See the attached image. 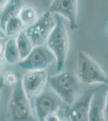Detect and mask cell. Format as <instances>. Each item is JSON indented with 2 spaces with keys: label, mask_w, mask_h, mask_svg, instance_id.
<instances>
[{
  "label": "cell",
  "mask_w": 108,
  "mask_h": 121,
  "mask_svg": "<svg viewBox=\"0 0 108 121\" xmlns=\"http://www.w3.org/2000/svg\"><path fill=\"white\" fill-rule=\"evenodd\" d=\"M8 121H38L30 99L23 91L21 78L12 86L7 104Z\"/></svg>",
  "instance_id": "1"
},
{
  "label": "cell",
  "mask_w": 108,
  "mask_h": 121,
  "mask_svg": "<svg viewBox=\"0 0 108 121\" xmlns=\"http://www.w3.org/2000/svg\"><path fill=\"white\" fill-rule=\"evenodd\" d=\"M56 24L46 41V46L53 54L57 72L62 71L69 50V34L64 19L55 14Z\"/></svg>",
  "instance_id": "2"
},
{
  "label": "cell",
  "mask_w": 108,
  "mask_h": 121,
  "mask_svg": "<svg viewBox=\"0 0 108 121\" xmlns=\"http://www.w3.org/2000/svg\"><path fill=\"white\" fill-rule=\"evenodd\" d=\"M48 83L58 98L64 103L72 105L78 98L79 83L78 78L68 71L57 72L56 74L48 76Z\"/></svg>",
  "instance_id": "3"
},
{
  "label": "cell",
  "mask_w": 108,
  "mask_h": 121,
  "mask_svg": "<svg viewBox=\"0 0 108 121\" xmlns=\"http://www.w3.org/2000/svg\"><path fill=\"white\" fill-rule=\"evenodd\" d=\"M77 78L86 85H107L108 76L97 62L88 54L79 52L77 65Z\"/></svg>",
  "instance_id": "4"
},
{
  "label": "cell",
  "mask_w": 108,
  "mask_h": 121,
  "mask_svg": "<svg viewBox=\"0 0 108 121\" xmlns=\"http://www.w3.org/2000/svg\"><path fill=\"white\" fill-rule=\"evenodd\" d=\"M56 19L49 11L44 13L33 24L25 28V32L34 46L44 45L53 30Z\"/></svg>",
  "instance_id": "5"
},
{
  "label": "cell",
  "mask_w": 108,
  "mask_h": 121,
  "mask_svg": "<svg viewBox=\"0 0 108 121\" xmlns=\"http://www.w3.org/2000/svg\"><path fill=\"white\" fill-rule=\"evenodd\" d=\"M55 60L52 52L45 44L34 46L27 57L19 60V66L27 71L45 70Z\"/></svg>",
  "instance_id": "6"
},
{
  "label": "cell",
  "mask_w": 108,
  "mask_h": 121,
  "mask_svg": "<svg viewBox=\"0 0 108 121\" xmlns=\"http://www.w3.org/2000/svg\"><path fill=\"white\" fill-rule=\"evenodd\" d=\"M34 99L36 116L38 121H44L48 115L60 112L62 108L61 103L63 102L54 92L43 91Z\"/></svg>",
  "instance_id": "7"
},
{
  "label": "cell",
  "mask_w": 108,
  "mask_h": 121,
  "mask_svg": "<svg viewBox=\"0 0 108 121\" xmlns=\"http://www.w3.org/2000/svg\"><path fill=\"white\" fill-rule=\"evenodd\" d=\"M48 75L46 70L27 71L21 78V84L23 91L28 99H34L44 91L48 83Z\"/></svg>",
  "instance_id": "8"
},
{
  "label": "cell",
  "mask_w": 108,
  "mask_h": 121,
  "mask_svg": "<svg viewBox=\"0 0 108 121\" xmlns=\"http://www.w3.org/2000/svg\"><path fill=\"white\" fill-rule=\"evenodd\" d=\"M78 0H52L49 11L66 19L70 29L76 30L78 28Z\"/></svg>",
  "instance_id": "9"
},
{
  "label": "cell",
  "mask_w": 108,
  "mask_h": 121,
  "mask_svg": "<svg viewBox=\"0 0 108 121\" xmlns=\"http://www.w3.org/2000/svg\"><path fill=\"white\" fill-rule=\"evenodd\" d=\"M95 93L86 92L70 105L69 118L70 121H89V110Z\"/></svg>",
  "instance_id": "10"
},
{
  "label": "cell",
  "mask_w": 108,
  "mask_h": 121,
  "mask_svg": "<svg viewBox=\"0 0 108 121\" xmlns=\"http://www.w3.org/2000/svg\"><path fill=\"white\" fill-rule=\"evenodd\" d=\"M23 6L24 3L23 0H8L0 13V27L2 30L9 19L19 16Z\"/></svg>",
  "instance_id": "11"
},
{
  "label": "cell",
  "mask_w": 108,
  "mask_h": 121,
  "mask_svg": "<svg viewBox=\"0 0 108 121\" xmlns=\"http://www.w3.org/2000/svg\"><path fill=\"white\" fill-rule=\"evenodd\" d=\"M3 55L9 65H15L19 63L20 60V56L15 38H10L6 40Z\"/></svg>",
  "instance_id": "12"
},
{
  "label": "cell",
  "mask_w": 108,
  "mask_h": 121,
  "mask_svg": "<svg viewBox=\"0 0 108 121\" xmlns=\"http://www.w3.org/2000/svg\"><path fill=\"white\" fill-rule=\"evenodd\" d=\"M16 40L17 47L19 52V56H20V60L24 59L28 56L32 48H34L32 40L27 36V35L25 32V30L22 31L15 38Z\"/></svg>",
  "instance_id": "13"
},
{
  "label": "cell",
  "mask_w": 108,
  "mask_h": 121,
  "mask_svg": "<svg viewBox=\"0 0 108 121\" xmlns=\"http://www.w3.org/2000/svg\"><path fill=\"white\" fill-rule=\"evenodd\" d=\"M25 28L26 27L22 23L19 16H17L9 19L5 24L3 31L4 32L7 37H14V36L16 37L22 31L25 30Z\"/></svg>",
  "instance_id": "14"
},
{
  "label": "cell",
  "mask_w": 108,
  "mask_h": 121,
  "mask_svg": "<svg viewBox=\"0 0 108 121\" xmlns=\"http://www.w3.org/2000/svg\"><path fill=\"white\" fill-rule=\"evenodd\" d=\"M89 121H107L103 110V105L96 99V95H94L89 110Z\"/></svg>",
  "instance_id": "15"
},
{
  "label": "cell",
  "mask_w": 108,
  "mask_h": 121,
  "mask_svg": "<svg viewBox=\"0 0 108 121\" xmlns=\"http://www.w3.org/2000/svg\"><path fill=\"white\" fill-rule=\"evenodd\" d=\"M19 18L27 28V27L33 24L38 19L39 17L34 7L29 5H24L19 12Z\"/></svg>",
  "instance_id": "16"
},
{
  "label": "cell",
  "mask_w": 108,
  "mask_h": 121,
  "mask_svg": "<svg viewBox=\"0 0 108 121\" xmlns=\"http://www.w3.org/2000/svg\"><path fill=\"white\" fill-rule=\"evenodd\" d=\"M19 78L17 77V75L15 74V73H11V72H10V73H7L5 74L4 78H3V82L7 83V85L13 86L19 81Z\"/></svg>",
  "instance_id": "17"
},
{
  "label": "cell",
  "mask_w": 108,
  "mask_h": 121,
  "mask_svg": "<svg viewBox=\"0 0 108 121\" xmlns=\"http://www.w3.org/2000/svg\"><path fill=\"white\" fill-rule=\"evenodd\" d=\"M60 112H61V110L58 112L52 113V114L48 115V116L45 118L44 121H65L64 117L61 116Z\"/></svg>",
  "instance_id": "18"
},
{
  "label": "cell",
  "mask_w": 108,
  "mask_h": 121,
  "mask_svg": "<svg viewBox=\"0 0 108 121\" xmlns=\"http://www.w3.org/2000/svg\"><path fill=\"white\" fill-rule=\"evenodd\" d=\"M103 110L104 113H105L106 117H108V90L106 93L105 95V99H104V103H103Z\"/></svg>",
  "instance_id": "19"
},
{
  "label": "cell",
  "mask_w": 108,
  "mask_h": 121,
  "mask_svg": "<svg viewBox=\"0 0 108 121\" xmlns=\"http://www.w3.org/2000/svg\"><path fill=\"white\" fill-rule=\"evenodd\" d=\"M5 39L0 38V56L3 54V51H4V47H5Z\"/></svg>",
  "instance_id": "20"
},
{
  "label": "cell",
  "mask_w": 108,
  "mask_h": 121,
  "mask_svg": "<svg viewBox=\"0 0 108 121\" xmlns=\"http://www.w3.org/2000/svg\"><path fill=\"white\" fill-rule=\"evenodd\" d=\"M7 2H8V0H0V10L1 11L4 7V6L7 4Z\"/></svg>",
  "instance_id": "21"
},
{
  "label": "cell",
  "mask_w": 108,
  "mask_h": 121,
  "mask_svg": "<svg viewBox=\"0 0 108 121\" xmlns=\"http://www.w3.org/2000/svg\"><path fill=\"white\" fill-rule=\"evenodd\" d=\"M6 37H7V36L5 35L4 32H3V31L2 30L1 27H0V38H2V39H6Z\"/></svg>",
  "instance_id": "22"
},
{
  "label": "cell",
  "mask_w": 108,
  "mask_h": 121,
  "mask_svg": "<svg viewBox=\"0 0 108 121\" xmlns=\"http://www.w3.org/2000/svg\"><path fill=\"white\" fill-rule=\"evenodd\" d=\"M3 59H2L1 56H0V72H1V71H2V69H3Z\"/></svg>",
  "instance_id": "23"
},
{
  "label": "cell",
  "mask_w": 108,
  "mask_h": 121,
  "mask_svg": "<svg viewBox=\"0 0 108 121\" xmlns=\"http://www.w3.org/2000/svg\"><path fill=\"white\" fill-rule=\"evenodd\" d=\"M2 88H3V82H0V98H1V92H2Z\"/></svg>",
  "instance_id": "24"
},
{
  "label": "cell",
  "mask_w": 108,
  "mask_h": 121,
  "mask_svg": "<svg viewBox=\"0 0 108 121\" xmlns=\"http://www.w3.org/2000/svg\"><path fill=\"white\" fill-rule=\"evenodd\" d=\"M107 34H108V23H107Z\"/></svg>",
  "instance_id": "25"
}]
</instances>
